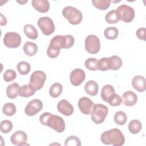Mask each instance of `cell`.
<instances>
[{"label":"cell","instance_id":"d590c367","mask_svg":"<svg viewBox=\"0 0 146 146\" xmlns=\"http://www.w3.org/2000/svg\"><path fill=\"white\" fill-rule=\"evenodd\" d=\"M98 61V60L97 59H95L94 58H90L85 61L84 62L85 67L89 70L96 71L98 70V67H97Z\"/></svg>","mask_w":146,"mask_h":146},{"label":"cell","instance_id":"d4e9b609","mask_svg":"<svg viewBox=\"0 0 146 146\" xmlns=\"http://www.w3.org/2000/svg\"><path fill=\"white\" fill-rule=\"evenodd\" d=\"M110 58V70H117L122 66V60L121 59L117 56L113 55L111 56Z\"/></svg>","mask_w":146,"mask_h":146},{"label":"cell","instance_id":"6da1fadb","mask_svg":"<svg viewBox=\"0 0 146 146\" xmlns=\"http://www.w3.org/2000/svg\"><path fill=\"white\" fill-rule=\"evenodd\" d=\"M74 38L71 35H56L50 41L47 50V55L51 58H55L59 55L61 48H71L74 45Z\"/></svg>","mask_w":146,"mask_h":146},{"label":"cell","instance_id":"7c38bea8","mask_svg":"<svg viewBox=\"0 0 146 146\" xmlns=\"http://www.w3.org/2000/svg\"><path fill=\"white\" fill-rule=\"evenodd\" d=\"M85 72L80 68H75L73 70L70 75V80L71 83L75 86L80 85L85 80Z\"/></svg>","mask_w":146,"mask_h":146},{"label":"cell","instance_id":"836d02e7","mask_svg":"<svg viewBox=\"0 0 146 146\" xmlns=\"http://www.w3.org/2000/svg\"><path fill=\"white\" fill-rule=\"evenodd\" d=\"M98 70L104 71L110 70V58H102L98 60L97 64Z\"/></svg>","mask_w":146,"mask_h":146},{"label":"cell","instance_id":"8992f818","mask_svg":"<svg viewBox=\"0 0 146 146\" xmlns=\"http://www.w3.org/2000/svg\"><path fill=\"white\" fill-rule=\"evenodd\" d=\"M46 79V74L40 70L34 71L30 76L29 85L36 91L40 90L44 86Z\"/></svg>","mask_w":146,"mask_h":146},{"label":"cell","instance_id":"277c9868","mask_svg":"<svg viewBox=\"0 0 146 146\" xmlns=\"http://www.w3.org/2000/svg\"><path fill=\"white\" fill-rule=\"evenodd\" d=\"M63 16L73 25L79 24L83 19L82 12L72 6H66L62 10Z\"/></svg>","mask_w":146,"mask_h":146},{"label":"cell","instance_id":"3957f363","mask_svg":"<svg viewBox=\"0 0 146 146\" xmlns=\"http://www.w3.org/2000/svg\"><path fill=\"white\" fill-rule=\"evenodd\" d=\"M100 139L103 144H112L113 146H121L125 142L124 135L117 128H113L103 132Z\"/></svg>","mask_w":146,"mask_h":146},{"label":"cell","instance_id":"ba28073f","mask_svg":"<svg viewBox=\"0 0 146 146\" xmlns=\"http://www.w3.org/2000/svg\"><path fill=\"white\" fill-rule=\"evenodd\" d=\"M85 48L92 54H97L100 49V40L95 35H89L85 39Z\"/></svg>","mask_w":146,"mask_h":146},{"label":"cell","instance_id":"1f68e13d","mask_svg":"<svg viewBox=\"0 0 146 146\" xmlns=\"http://www.w3.org/2000/svg\"><path fill=\"white\" fill-rule=\"evenodd\" d=\"M16 107L13 103H7L5 104L2 108L3 113L8 116L14 115L16 112Z\"/></svg>","mask_w":146,"mask_h":146},{"label":"cell","instance_id":"7a4b0ae2","mask_svg":"<svg viewBox=\"0 0 146 146\" xmlns=\"http://www.w3.org/2000/svg\"><path fill=\"white\" fill-rule=\"evenodd\" d=\"M40 123L61 133L65 129V123L63 118L58 115H54L50 112H44L39 116Z\"/></svg>","mask_w":146,"mask_h":146},{"label":"cell","instance_id":"9c48e42d","mask_svg":"<svg viewBox=\"0 0 146 146\" xmlns=\"http://www.w3.org/2000/svg\"><path fill=\"white\" fill-rule=\"evenodd\" d=\"M38 26L42 32L46 35H50L55 31V26L53 21L49 17H43L38 21Z\"/></svg>","mask_w":146,"mask_h":146},{"label":"cell","instance_id":"cb8c5ba5","mask_svg":"<svg viewBox=\"0 0 146 146\" xmlns=\"http://www.w3.org/2000/svg\"><path fill=\"white\" fill-rule=\"evenodd\" d=\"M35 91L29 85L25 84L19 87L18 95L21 97L29 98L34 95Z\"/></svg>","mask_w":146,"mask_h":146},{"label":"cell","instance_id":"f35d334b","mask_svg":"<svg viewBox=\"0 0 146 146\" xmlns=\"http://www.w3.org/2000/svg\"><path fill=\"white\" fill-rule=\"evenodd\" d=\"M17 76L16 72L14 70L11 69H8L5 71L3 74V77L5 81L6 82H10L15 79Z\"/></svg>","mask_w":146,"mask_h":146},{"label":"cell","instance_id":"e0dca14e","mask_svg":"<svg viewBox=\"0 0 146 146\" xmlns=\"http://www.w3.org/2000/svg\"><path fill=\"white\" fill-rule=\"evenodd\" d=\"M132 87L138 92H143L145 90V79L144 76L137 75L133 78L132 80Z\"/></svg>","mask_w":146,"mask_h":146},{"label":"cell","instance_id":"52a82bcc","mask_svg":"<svg viewBox=\"0 0 146 146\" xmlns=\"http://www.w3.org/2000/svg\"><path fill=\"white\" fill-rule=\"evenodd\" d=\"M119 20L126 23L132 22L135 17L134 9L127 5H121L116 10Z\"/></svg>","mask_w":146,"mask_h":146},{"label":"cell","instance_id":"44dd1931","mask_svg":"<svg viewBox=\"0 0 146 146\" xmlns=\"http://www.w3.org/2000/svg\"><path fill=\"white\" fill-rule=\"evenodd\" d=\"M25 53L28 56H34L38 51L37 45L31 42H27L24 44L23 47Z\"/></svg>","mask_w":146,"mask_h":146},{"label":"cell","instance_id":"ab89813d","mask_svg":"<svg viewBox=\"0 0 146 146\" xmlns=\"http://www.w3.org/2000/svg\"><path fill=\"white\" fill-rule=\"evenodd\" d=\"M136 36L141 40H145V28H140L136 32Z\"/></svg>","mask_w":146,"mask_h":146},{"label":"cell","instance_id":"5bb4252c","mask_svg":"<svg viewBox=\"0 0 146 146\" xmlns=\"http://www.w3.org/2000/svg\"><path fill=\"white\" fill-rule=\"evenodd\" d=\"M27 136L23 131H17L15 132L10 137V140L12 144L18 146L27 145L26 143Z\"/></svg>","mask_w":146,"mask_h":146},{"label":"cell","instance_id":"ac0fdd59","mask_svg":"<svg viewBox=\"0 0 146 146\" xmlns=\"http://www.w3.org/2000/svg\"><path fill=\"white\" fill-rule=\"evenodd\" d=\"M33 7L39 13H46L50 8V3L47 0H33Z\"/></svg>","mask_w":146,"mask_h":146},{"label":"cell","instance_id":"8fae6325","mask_svg":"<svg viewBox=\"0 0 146 146\" xmlns=\"http://www.w3.org/2000/svg\"><path fill=\"white\" fill-rule=\"evenodd\" d=\"M42 108L43 103L42 101L38 99H35L29 102L25 108V112L29 116H34L40 111Z\"/></svg>","mask_w":146,"mask_h":146},{"label":"cell","instance_id":"74e56055","mask_svg":"<svg viewBox=\"0 0 146 146\" xmlns=\"http://www.w3.org/2000/svg\"><path fill=\"white\" fill-rule=\"evenodd\" d=\"M64 145L66 146H80L81 142L78 137L71 136L66 139Z\"/></svg>","mask_w":146,"mask_h":146},{"label":"cell","instance_id":"8d00e7d4","mask_svg":"<svg viewBox=\"0 0 146 146\" xmlns=\"http://www.w3.org/2000/svg\"><path fill=\"white\" fill-rule=\"evenodd\" d=\"M1 131L3 133H7L13 129V123L8 120H4L1 121L0 125Z\"/></svg>","mask_w":146,"mask_h":146},{"label":"cell","instance_id":"2e32d148","mask_svg":"<svg viewBox=\"0 0 146 146\" xmlns=\"http://www.w3.org/2000/svg\"><path fill=\"white\" fill-rule=\"evenodd\" d=\"M122 102L126 106H133L137 101L136 94L132 91H127L122 95Z\"/></svg>","mask_w":146,"mask_h":146},{"label":"cell","instance_id":"60d3db41","mask_svg":"<svg viewBox=\"0 0 146 146\" xmlns=\"http://www.w3.org/2000/svg\"><path fill=\"white\" fill-rule=\"evenodd\" d=\"M1 26L6 25V23H7V19H6V17H4L2 14H1Z\"/></svg>","mask_w":146,"mask_h":146},{"label":"cell","instance_id":"e575fe53","mask_svg":"<svg viewBox=\"0 0 146 146\" xmlns=\"http://www.w3.org/2000/svg\"><path fill=\"white\" fill-rule=\"evenodd\" d=\"M122 102L121 98L116 94L115 92L112 94L111 96L108 98L107 103L111 106L116 107L119 106Z\"/></svg>","mask_w":146,"mask_h":146},{"label":"cell","instance_id":"ffe728a7","mask_svg":"<svg viewBox=\"0 0 146 146\" xmlns=\"http://www.w3.org/2000/svg\"><path fill=\"white\" fill-rule=\"evenodd\" d=\"M19 85L17 83H13L9 85L6 88V95L11 99H15L19 94Z\"/></svg>","mask_w":146,"mask_h":146},{"label":"cell","instance_id":"4316f807","mask_svg":"<svg viewBox=\"0 0 146 146\" xmlns=\"http://www.w3.org/2000/svg\"><path fill=\"white\" fill-rule=\"evenodd\" d=\"M142 128L141 122L138 120H132L128 124V130L132 134H136L139 133Z\"/></svg>","mask_w":146,"mask_h":146},{"label":"cell","instance_id":"603a6c76","mask_svg":"<svg viewBox=\"0 0 146 146\" xmlns=\"http://www.w3.org/2000/svg\"><path fill=\"white\" fill-rule=\"evenodd\" d=\"M115 92V89L112 85L106 84L102 87L101 91V98L103 101L107 102L108 98L112 94Z\"/></svg>","mask_w":146,"mask_h":146},{"label":"cell","instance_id":"9a60e30c","mask_svg":"<svg viewBox=\"0 0 146 146\" xmlns=\"http://www.w3.org/2000/svg\"><path fill=\"white\" fill-rule=\"evenodd\" d=\"M57 109L60 113L66 116L71 115L74 112L73 106L65 99H62L58 102Z\"/></svg>","mask_w":146,"mask_h":146},{"label":"cell","instance_id":"f1b7e54d","mask_svg":"<svg viewBox=\"0 0 146 146\" xmlns=\"http://www.w3.org/2000/svg\"><path fill=\"white\" fill-rule=\"evenodd\" d=\"M17 68L19 73L21 75L28 74L31 70L30 64L25 61L19 62L17 66Z\"/></svg>","mask_w":146,"mask_h":146},{"label":"cell","instance_id":"7402d4cb","mask_svg":"<svg viewBox=\"0 0 146 146\" xmlns=\"http://www.w3.org/2000/svg\"><path fill=\"white\" fill-rule=\"evenodd\" d=\"M23 31L25 35L31 39L35 40L38 38V31L35 27L31 24L25 25L23 27Z\"/></svg>","mask_w":146,"mask_h":146},{"label":"cell","instance_id":"4dcf8cb0","mask_svg":"<svg viewBox=\"0 0 146 146\" xmlns=\"http://www.w3.org/2000/svg\"><path fill=\"white\" fill-rule=\"evenodd\" d=\"M106 21L109 24H115L117 23L120 20L115 10H112L109 11L105 17Z\"/></svg>","mask_w":146,"mask_h":146},{"label":"cell","instance_id":"f546056e","mask_svg":"<svg viewBox=\"0 0 146 146\" xmlns=\"http://www.w3.org/2000/svg\"><path fill=\"white\" fill-rule=\"evenodd\" d=\"M92 3L93 6L98 9L105 10L110 7L111 1L109 0H93Z\"/></svg>","mask_w":146,"mask_h":146},{"label":"cell","instance_id":"30bf717a","mask_svg":"<svg viewBox=\"0 0 146 146\" xmlns=\"http://www.w3.org/2000/svg\"><path fill=\"white\" fill-rule=\"evenodd\" d=\"M21 43V35L15 32H8L5 34L3 38V43L5 45L11 48L18 47Z\"/></svg>","mask_w":146,"mask_h":146},{"label":"cell","instance_id":"83f0119b","mask_svg":"<svg viewBox=\"0 0 146 146\" xmlns=\"http://www.w3.org/2000/svg\"><path fill=\"white\" fill-rule=\"evenodd\" d=\"M119 34L117 29L115 27H109L105 29L104 35L109 40H114L117 38Z\"/></svg>","mask_w":146,"mask_h":146},{"label":"cell","instance_id":"d6986e66","mask_svg":"<svg viewBox=\"0 0 146 146\" xmlns=\"http://www.w3.org/2000/svg\"><path fill=\"white\" fill-rule=\"evenodd\" d=\"M98 89V84L94 80L88 81L84 86V91L86 93L91 96H94L97 95Z\"/></svg>","mask_w":146,"mask_h":146},{"label":"cell","instance_id":"d6a6232c","mask_svg":"<svg viewBox=\"0 0 146 146\" xmlns=\"http://www.w3.org/2000/svg\"><path fill=\"white\" fill-rule=\"evenodd\" d=\"M127 120V117L125 113L123 111H117L114 115V121L117 124L122 125L125 124Z\"/></svg>","mask_w":146,"mask_h":146},{"label":"cell","instance_id":"4fadbf2b","mask_svg":"<svg viewBox=\"0 0 146 146\" xmlns=\"http://www.w3.org/2000/svg\"><path fill=\"white\" fill-rule=\"evenodd\" d=\"M78 107L81 112L84 115H89L91 113L94 103L87 97H82L78 101Z\"/></svg>","mask_w":146,"mask_h":146},{"label":"cell","instance_id":"5b68a950","mask_svg":"<svg viewBox=\"0 0 146 146\" xmlns=\"http://www.w3.org/2000/svg\"><path fill=\"white\" fill-rule=\"evenodd\" d=\"M108 113V107L103 104H94L91 112V118L92 121L99 124L104 122Z\"/></svg>","mask_w":146,"mask_h":146},{"label":"cell","instance_id":"484cf974","mask_svg":"<svg viewBox=\"0 0 146 146\" xmlns=\"http://www.w3.org/2000/svg\"><path fill=\"white\" fill-rule=\"evenodd\" d=\"M63 91V86L59 83H55L51 85L49 90V94L52 98L59 97Z\"/></svg>","mask_w":146,"mask_h":146}]
</instances>
